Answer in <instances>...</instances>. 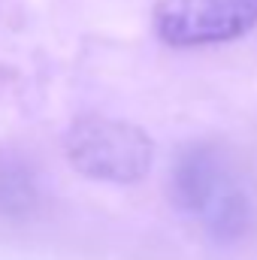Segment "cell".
<instances>
[{
	"mask_svg": "<svg viewBox=\"0 0 257 260\" xmlns=\"http://www.w3.org/2000/svg\"><path fill=\"white\" fill-rule=\"evenodd\" d=\"M67 157L82 176L103 182H139L151 170L154 145L136 124L88 115L67 133Z\"/></svg>",
	"mask_w": 257,
	"mask_h": 260,
	"instance_id": "1",
	"label": "cell"
},
{
	"mask_svg": "<svg viewBox=\"0 0 257 260\" xmlns=\"http://www.w3.org/2000/svg\"><path fill=\"white\" fill-rule=\"evenodd\" d=\"M257 24V0H157L154 30L170 46L236 40Z\"/></svg>",
	"mask_w": 257,
	"mask_h": 260,
	"instance_id": "2",
	"label": "cell"
},
{
	"mask_svg": "<svg viewBox=\"0 0 257 260\" xmlns=\"http://www.w3.org/2000/svg\"><path fill=\"white\" fill-rule=\"evenodd\" d=\"M179 191L182 203L191 206L212 227H233V218L242 212V197L206 154H191L185 160L179 173Z\"/></svg>",
	"mask_w": 257,
	"mask_h": 260,
	"instance_id": "3",
	"label": "cell"
}]
</instances>
